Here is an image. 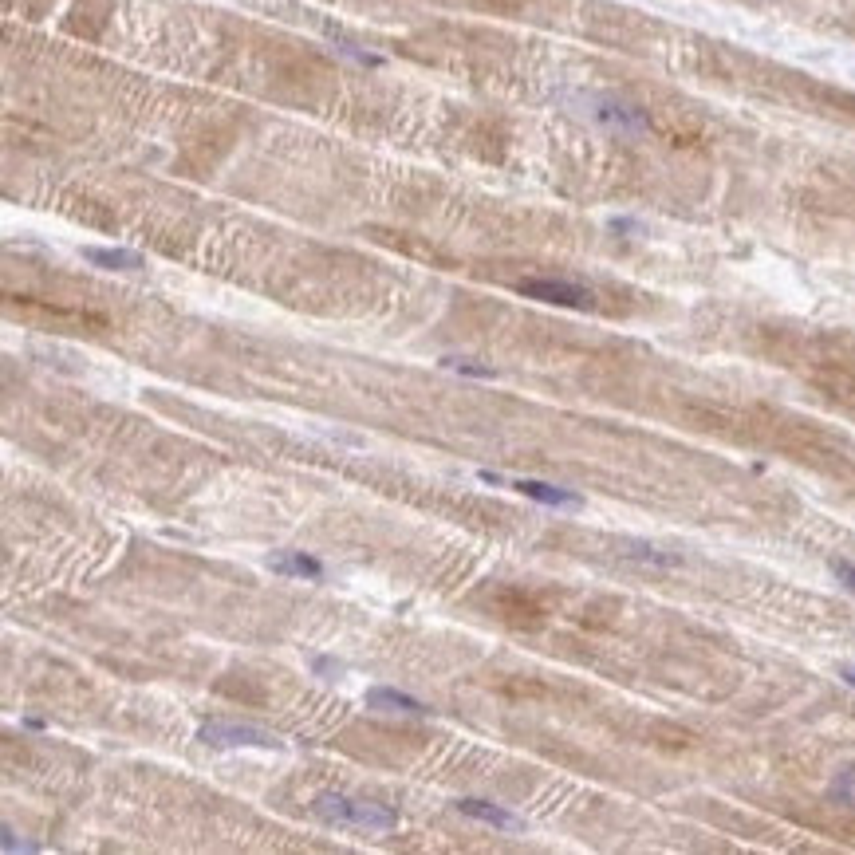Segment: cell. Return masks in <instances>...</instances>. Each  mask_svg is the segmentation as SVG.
<instances>
[{
	"label": "cell",
	"mask_w": 855,
	"mask_h": 855,
	"mask_svg": "<svg viewBox=\"0 0 855 855\" xmlns=\"http://www.w3.org/2000/svg\"><path fill=\"white\" fill-rule=\"evenodd\" d=\"M312 816L331 828H359V832H391L398 828V812L375 800L343 796V792H320L312 800Z\"/></svg>",
	"instance_id": "1"
},
{
	"label": "cell",
	"mask_w": 855,
	"mask_h": 855,
	"mask_svg": "<svg viewBox=\"0 0 855 855\" xmlns=\"http://www.w3.org/2000/svg\"><path fill=\"white\" fill-rule=\"evenodd\" d=\"M198 741L205 745H217V749H237V745H261V749H272L280 745L276 733H268L264 725L253 722H229V718H213L198 729Z\"/></svg>",
	"instance_id": "2"
},
{
	"label": "cell",
	"mask_w": 855,
	"mask_h": 855,
	"mask_svg": "<svg viewBox=\"0 0 855 855\" xmlns=\"http://www.w3.org/2000/svg\"><path fill=\"white\" fill-rule=\"evenodd\" d=\"M521 296L540 300V304H556V308H588L592 292L584 284L572 280H521Z\"/></svg>",
	"instance_id": "3"
},
{
	"label": "cell",
	"mask_w": 855,
	"mask_h": 855,
	"mask_svg": "<svg viewBox=\"0 0 855 855\" xmlns=\"http://www.w3.org/2000/svg\"><path fill=\"white\" fill-rule=\"evenodd\" d=\"M367 710H379V714H414V718H426L430 706L406 690H395V686H371L367 690Z\"/></svg>",
	"instance_id": "4"
},
{
	"label": "cell",
	"mask_w": 855,
	"mask_h": 855,
	"mask_svg": "<svg viewBox=\"0 0 855 855\" xmlns=\"http://www.w3.org/2000/svg\"><path fill=\"white\" fill-rule=\"evenodd\" d=\"M458 812L473 816V820H481V824H493V828H501V832H521V828H525V820H521V816L505 812V808H501V804H493V800H477V796L458 800Z\"/></svg>",
	"instance_id": "5"
},
{
	"label": "cell",
	"mask_w": 855,
	"mask_h": 855,
	"mask_svg": "<svg viewBox=\"0 0 855 855\" xmlns=\"http://www.w3.org/2000/svg\"><path fill=\"white\" fill-rule=\"evenodd\" d=\"M513 489L528 497V501H540V505H552V509H580L584 497L572 493V489H560V485H548V481H513Z\"/></svg>",
	"instance_id": "6"
},
{
	"label": "cell",
	"mask_w": 855,
	"mask_h": 855,
	"mask_svg": "<svg viewBox=\"0 0 855 855\" xmlns=\"http://www.w3.org/2000/svg\"><path fill=\"white\" fill-rule=\"evenodd\" d=\"M268 568L276 576H296V580H324V564L308 552H272Z\"/></svg>",
	"instance_id": "7"
},
{
	"label": "cell",
	"mask_w": 855,
	"mask_h": 855,
	"mask_svg": "<svg viewBox=\"0 0 855 855\" xmlns=\"http://www.w3.org/2000/svg\"><path fill=\"white\" fill-rule=\"evenodd\" d=\"M83 257L99 268H119V272H134L142 268V257L131 253V249H83Z\"/></svg>",
	"instance_id": "8"
},
{
	"label": "cell",
	"mask_w": 855,
	"mask_h": 855,
	"mask_svg": "<svg viewBox=\"0 0 855 855\" xmlns=\"http://www.w3.org/2000/svg\"><path fill=\"white\" fill-rule=\"evenodd\" d=\"M599 119L611 123V127H619V131H643V127H647V119H643L635 107H627V103H603Z\"/></svg>",
	"instance_id": "9"
},
{
	"label": "cell",
	"mask_w": 855,
	"mask_h": 855,
	"mask_svg": "<svg viewBox=\"0 0 855 855\" xmlns=\"http://www.w3.org/2000/svg\"><path fill=\"white\" fill-rule=\"evenodd\" d=\"M828 800H832V804H844V808H855V765H844V769L832 777Z\"/></svg>",
	"instance_id": "10"
},
{
	"label": "cell",
	"mask_w": 855,
	"mask_h": 855,
	"mask_svg": "<svg viewBox=\"0 0 855 855\" xmlns=\"http://www.w3.org/2000/svg\"><path fill=\"white\" fill-rule=\"evenodd\" d=\"M446 367H454L461 375H473V379H493V367H477V363H465V359H446Z\"/></svg>",
	"instance_id": "11"
},
{
	"label": "cell",
	"mask_w": 855,
	"mask_h": 855,
	"mask_svg": "<svg viewBox=\"0 0 855 855\" xmlns=\"http://www.w3.org/2000/svg\"><path fill=\"white\" fill-rule=\"evenodd\" d=\"M832 576H836L848 592H855V564L852 560H832Z\"/></svg>",
	"instance_id": "12"
},
{
	"label": "cell",
	"mask_w": 855,
	"mask_h": 855,
	"mask_svg": "<svg viewBox=\"0 0 855 855\" xmlns=\"http://www.w3.org/2000/svg\"><path fill=\"white\" fill-rule=\"evenodd\" d=\"M312 666H316V674H331V670H343V666H339L335 658H316Z\"/></svg>",
	"instance_id": "13"
},
{
	"label": "cell",
	"mask_w": 855,
	"mask_h": 855,
	"mask_svg": "<svg viewBox=\"0 0 855 855\" xmlns=\"http://www.w3.org/2000/svg\"><path fill=\"white\" fill-rule=\"evenodd\" d=\"M840 678L855 690V662H844V666H840Z\"/></svg>",
	"instance_id": "14"
}]
</instances>
